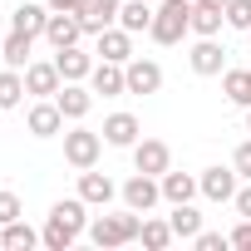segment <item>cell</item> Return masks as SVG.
Returning <instances> with one entry per match:
<instances>
[{
    "mask_svg": "<svg viewBox=\"0 0 251 251\" xmlns=\"http://www.w3.org/2000/svg\"><path fill=\"white\" fill-rule=\"evenodd\" d=\"M84 231H89V202H84V197H64V202L50 207V222H45L40 236H45L50 251H69Z\"/></svg>",
    "mask_w": 251,
    "mask_h": 251,
    "instance_id": "obj_1",
    "label": "cell"
},
{
    "mask_svg": "<svg viewBox=\"0 0 251 251\" xmlns=\"http://www.w3.org/2000/svg\"><path fill=\"white\" fill-rule=\"evenodd\" d=\"M138 231H143V217H138L133 207H128V212H103V217L89 222V241H94L99 251L128 246V241H138Z\"/></svg>",
    "mask_w": 251,
    "mask_h": 251,
    "instance_id": "obj_2",
    "label": "cell"
},
{
    "mask_svg": "<svg viewBox=\"0 0 251 251\" xmlns=\"http://www.w3.org/2000/svg\"><path fill=\"white\" fill-rule=\"evenodd\" d=\"M192 5H197V0H163V5L153 10L148 35H153L158 45H177V40L192 30Z\"/></svg>",
    "mask_w": 251,
    "mask_h": 251,
    "instance_id": "obj_3",
    "label": "cell"
},
{
    "mask_svg": "<svg viewBox=\"0 0 251 251\" xmlns=\"http://www.w3.org/2000/svg\"><path fill=\"white\" fill-rule=\"evenodd\" d=\"M99 153H103V133H89V128H69L64 133V163L69 168H94L99 163Z\"/></svg>",
    "mask_w": 251,
    "mask_h": 251,
    "instance_id": "obj_4",
    "label": "cell"
},
{
    "mask_svg": "<svg viewBox=\"0 0 251 251\" xmlns=\"http://www.w3.org/2000/svg\"><path fill=\"white\" fill-rule=\"evenodd\" d=\"M118 197H123V207H133V212H153L163 202V187H158L153 173H133L128 182L118 187Z\"/></svg>",
    "mask_w": 251,
    "mask_h": 251,
    "instance_id": "obj_5",
    "label": "cell"
},
{
    "mask_svg": "<svg viewBox=\"0 0 251 251\" xmlns=\"http://www.w3.org/2000/svg\"><path fill=\"white\" fill-rule=\"evenodd\" d=\"M133 168L163 177V173L173 168V148H168L163 138H138V143H133Z\"/></svg>",
    "mask_w": 251,
    "mask_h": 251,
    "instance_id": "obj_6",
    "label": "cell"
},
{
    "mask_svg": "<svg viewBox=\"0 0 251 251\" xmlns=\"http://www.w3.org/2000/svg\"><path fill=\"white\" fill-rule=\"evenodd\" d=\"M59 84H64V74H59V64L54 59H30L25 64V94H40V99H54L59 94Z\"/></svg>",
    "mask_w": 251,
    "mask_h": 251,
    "instance_id": "obj_7",
    "label": "cell"
},
{
    "mask_svg": "<svg viewBox=\"0 0 251 251\" xmlns=\"http://www.w3.org/2000/svg\"><path fill=\"white\" fill-rule=\"evenodd\" d=\"M89 89H94V94H103V99L128 94V74H123V64H113V59H99V64H94V74H89Z\"/></svg>",
    "mask_w": 251,
    "mask_h": 251,
    "instance_id": "obj_8",
    "label": "cell"
},
{
    "mask_svg": "<svg viewBox=\"0 0 251 251\" xmlns=\"http://www.w3.org/2000/svg\"><path fill=\"white\" fill-rule=\"evenodd\" d=\"M123 74H128V94H158L163 89V64H153V59H128Z\"/></svg>",
    "mask_w": 251,
    "mask_h": 251,
    "instance_id": "obj_9",
    "label": "cell"
},
{
    "mask_svg": "<svg viewBox=\"0 0 251 251\" xmlns=\"http://www.w3.org/2000/svg\"><path fill=\"white\" fill-rule=\"evenodd\" d=\"M79 35H84V25H79V15H74V10H50L45 40H50L54 50H64V45H79Z\"/></svg>",
    "mask_w": 251,
    "mask_h": 251,
    "instance_id": "obj_10",
    "label": "cell"
},
{
    "mask_svg": "<svg viewBox=\"0 0 251 251\" xmlns=\"http://www.w3.org/2000/svg\"><path fill=\"white\" fill-rule=\"evenodd\" d=\"M187 64H192V74L212 79V74H222V69H226V50H222L217 40H197V45H192V54H187Z\"/></svg>",
    "mask_w": 251,
    "mask_h": 251,
    "instance_id": "obj_11",
    "label": "cell"
},
{
    "mask_svg": "<svg viewBox=\"0 0 251 251\" xmlns=\"http://www.w3.org/2000/svg\"><path fill=\"white\" fill-rule=\"evenodd\" d=\"M54 64H59L64 84H84V79L94 74V54H84L79 45H64V50H54Z\"/></svg>",
    "mask_w": 251,
    "mask_h": 251,
    "instance_id": "obj_12",
    "label": "cell"
},
{
    "mask_svg": "<svg viewBox=\"0 0 251 251\" xmlns=\"http://www.w3.org/2000/svg\"><path fill=\"white\" fill-rule=\"evenodd\" d=\"M197 187H202V197H212V202H231V197H236V168H207V173L197 177Z\"/></svg>",
    "mask_w": 251,
    "mask_h": 251,
    "instance_id": "obj_13",
    "label": "cell"
},
{
    "mask_svg": "<svg viewBox=\"0 0 251 251\" xmlns=\"http://www.w3.org/2000/svg\"><path fill=\"white\" fill-rule=\"evenodd\" d=\"M79 197H84L89 207H108V202L118 197V187H113V177H103V173L84 168V173H79Z\"/></svg>",
    "mask_w": 251,
    "mask_h": 251,
    "instance_id": "obj_14",
    "label": "cell"
},
{
    "mask_svg": "<svg viewBox=\"0 0 251 251\" xmlns=\"http://www.w3.org/2000/svg\"><path fill=\"white\" fill-rule=\"evenodd\" d=\"M94 40H99V54L113 59V64H128V59H133V35L123 30V25H108V30L94 35Z\"/></svg>",
    "mask_w": 251,
    "mask_h": 251,
    "instance_id": "obj_15",
    "label": "cell"
},
{
    "mask_svg": "<svg viewBox=\"0 0 251 251\" xmlns=\"http://www.w3.org/2000/svg\"><path fill=\"white\" fill-rule=\"evenodd\" d=\"M25 123H30V133H35V138H54V133L64 128V113H59V103H54V99H40V103L30 108V118H25Z\"/></svg>",
    "mask_w": 251,
    "mask_h": 251,
    "instance_id": "obj_16",
    "label": "cell"
},
{
    "mask_svg": "<svg viewBox=\"0 0 251 251\" xmlns=\"http://www.w3.org/2000/svg\"><path fill=\"white\" fill-rule=\"evenodd\" d=\"M54 103H59V113H64V118H74V123H79V118L94 108V89H84V84H59Z\"/></svg>",
    "mask_w": 251,
    "mask_h": 251,
    "instance_id": "obj_17",
    "label": "cell"
},
{
    "mask_svg": "<svg viewBox=\"0 0 251 251\" xmlns=\"http://www.w3.org/2000/svg\"><path fill=\"white\" fill-rule=\"evenodd\" d=\"M103 143L133 148V143H138V118H133V113H108V118H103Z\"/></svg>",
    "mask_w": 251,
    "mask_h": 251,
    "instance_id": "obj_18",
    "label": "cell"
},
{
    "mask_svg": "<svg viewBox=\"0 0 251 251\" xmlns=\"http://www.w3.org/2000/svg\"><path fill=\"white\" fill-rule=\"evenodd\" d=\"M158 187H163V202H173V207H177V202H192V197L202 192V187H197V177H187V173H173V168L158 177Z\"/></svg>",
    "mask_w": 251,
    "mask_h": 251,
    "instance_id": "obj_19",
    "label": "cell"
},
{
    "mask_svg": "<svg viewBox=\"0 0 251 251\" xmlns=\"http://www.w3.org/2000/svg\"><path fill=\"white\" fill-rule=\"evenodd\" d=\"M45 25H50V5H15V15H10V30H20V35H45Z\"/></svg>",
    "mask_w": 251,
    "mask_h": 251,
    "instance_id": "obj_20",
    "label": "cell"
},
{
    "mask_svg": "<svg viewBox=\"0 0 251 251\" xmlns=\"http://www.w3.org/2000/svg\"><path fill=\"white\" fill-rule=\"evenodd\" d=\"M30 45H35V35H20V30H10L5 40H0V59H5V69H25L30 64Z\"/></svg>",
    "mask_w": 251,
    "mask_h": 251,
    "instance_id": "obj_21",
    "label": "cell"
},
{
    "mask_svg": "<svg viewBox=\"0 0 251 251\" xmlns=\"http://www.w3.org/2000/svg\"><path fill=\"white\" fill-rule=\"evenodd\" d=\"M40 241H45V236H40L30 222H20V217L5 222V231H0V246H5V251H30V246H40Z\"/></svg>",
    "mask_w": 251,
    "mask_h": 251,
    "instance_id": "obj_22",
    "label": "cell"
},
{
    "mask_svg": "<svg viewBox=\"0 0 251 251\" xmlns=\"http://www.w3.org/2000/svg\"><path fill=\"white\" fill-rule=\"evenodd\" d=\"M113 20H118V5H103V0H89V5L79 10V25H84V35H103Z\"/></svg>",
    "mask_w": 251,
    "mask_h": 251,
    "instance_id": "obj_23",
    "label": "cell"
},
{
    "mask_svg": "<svg viewBox=\"0 0 251 251\" xmlns=\"http://www.w3.org/2000/svg\"><path fill=\"white\" fill-rule=\"evenodd\" d=\"M118 25L128 35H143L153 25V5H148V0H123V5H118Z\"/></svg>",
    "mask_w": 251,
    "mask_h": 251,
    "instance_id": "obj_24",
    "label": "cell"
},
{
    "mask_svg": "<svg viewBox=\"0 0 251 251\" xmlns=\"http://www.w3.org/2000/svg\"><path fill=\"white\" fill-rule=\"evenodd\" d=\"M226 25V10H212V5H192V35L197 40H217Z\"/></svg>",
    "mask_w": 251,
    "mask_h": 251,
    "instance_id": "obj_25",
    "label": "cell"
},
{
    "mask_svg": "<svg viewBox=\"0 0 251 251\" xmlns=\"http://www.w3.org/2000/svg\"><path fill=\"white\" fill-rule=\"evenodd\" d=\"M222 89H226V99H231V103H241V108H251V69H226V79H222Z\"/></svg>",
    "mask_w": 251,
    "mask_h": 251,
    "instance_id": "obj_26",
    "label": "cell"
},
{
    "mask_svg": "<svg viewBox=\"0 0 251 251\" xmlns=\"http://www.w3.org/2000/svg\"><path fill=\"white\" fill-rule=\"evenodd\" d=\"M25 99V79H20V69H0V108H15Z\"/></svg>",
    "mask_w": 251,
    "mask_h": 251,
    "instance_id": "obj_27",
    "label": "cell"
},
{
    "mask_svg": "<svg viewBox=\"0 0 251 251\" xmlns=\"http://www.w3.org/2000/svg\"><path fill=\"white\" fill-rule=\"evenodd\" d=\"M168 222H173V231H177V236H187V241H192V236L202 231V212H192L187 202H177V212H173Z\"/></svg>",
    "mask_w": 251,
    "mask_h": 251,
    "instance_id": "obj_28",
    "label": "cell"
},
{
    "mask_svg": "<svg viewBox=\"0 0 251 251\" xmlns=\"http://www.w3.org/2000/svg\"><path fill=\"white\" fill-rule=\"evenodd\" d=\"M173 236H177V231H173V222H148V217H143V231H138V241H143V246L163 251V246H168Z\"/></svg>",
    "mask_w": 251,
    "mask_h": 251,
    "instance_id": "obj_29",
    "label": "cell"
},
{
    "mask_svg": "<svg viewBox=\"0 0 251 251\" xmlns=\"http://www.w3.org/2000/svg\"><path fill=\"white\" fill-rule=\"evenodd\" d=\"M226 25L251 30V0H226Z\"/></svg>",
    "mask_w": 251,
    "mask_h": 251,
    "instance_id": "obj_30",
    "label": "cell"
},
{
    "mask_svg": "<svg viewBox=\"0 0 251 251\" xmlns=\"http://www.w3.org/2000/svg\"><path fill=\"white\" fill-rule=\"evenodd\" d=\"M231 168H236V177H246V182H251V138H246V143H236Z\"/></svg>",
    "mask_w": 251,
    "mask_h": 251,
    "instance_id": "obj_31",
    "label": "cell"
},
{
    "mask_svg": "<svg viewBox=\"0 0 251 251\" xmlns=\"http://www.w3.org/2000/svg\"><path fill=\"white\" fill-rule=\"evenodd\" d=\"M15 217H20V197L0 187V226H5V222H15Z\"/></svg>",
    "mask_w": 251,
    "mask_h": 251,
    "instance_id": "obj_32",
    "label": "cell"
},
{
    "mask_svg": "<svg viewBox=\"0 0 251 251\" xmlns=\"http://www.w3.org/2000/svg\"><path fill=\"white\" fill-rule=\"evenodd\" d=\"M192 241H197V251H222V246H231V241H226L222 231H197Z\"/></svg>",
    "mask_w": 251,
    "mask_h": 251,
    "instance_id": "obj_33",
    "label": "cell"
},
{
    "mask_svg": "<svg viewBox=\"0 0 251 251\" xmlns=\"http://www.w3.org/2000/svg\"><path fill=\"white\" fill-rule=\"evenodd\" d=\"M226 241H231V246H251V217H241V226H236Z\"/></svg>",
    "mask_w": 251,
    "mask_h": 251,
    "instance_id": "obj_34",
    "label": "cell"
},
{
    "mask_svg": "<svg viewBox=\"0 0 251 251\" xmlns=\"http://www.w3.org/2000/svg\"><path fill=\"white\" fill-rule=\"evenodd\" d=\"M231 202H236V212H241V217H251V182H246V187H236V197H231Z\"/></svg>",
    "mask_w": 251,
    "mask_h": 251,
    "instance_id": "obj_35",
    "label": "cell"
},
{
    "mask_svg": "<svg viewBox=\"0 0 251 251\" xmlns=\"http://www.w3.org/2000/svg\"><path fill=\"white\" fill-rule=\"evenodd\" d=\"M45 5H50V10H74V15H79L89 0H45Z\"/></svg>",
    "mask_w": 251,
    "mask_h": 251,
    "instance_id": "obj_36",
    "label": "cell"
},
{
    "mask_svg": "<svg viewBox=\"0 0 251 251\" xmlns=\"http://www.w3.org/2000/svg\"><path fill=\"white\" fill-rule=\"evenodd\" d=\"M197 5H212V10H226V0H197Z\"/></svg>",
    "mask_w": 251,
    "mask_h": 251,
    "instance_id": "obj_37",
    "label": "cell"
},
{
    "mask_svg": "<svg viewBox=\"0 0 251 251\" xmlns=\"http://www.w3.org/2000/svg\"><path fill=\"white\" fill-rule=\"evenodd\" d=\"M246 133H251V108H246Z\"/></svg>",
    "mask_w": 251,
    "mask_h": 251,
    "instance_id": "obj_38",
    "label": "cell"
},
{
    "mask_svg": "<svg viewBox=\"0 0 251 251\" xmlns=\"http://www.w3.org/2000/svg\"><path fill=\"white\" fill-rule=\"evenodd\" d=\"M103 5H123V0H103Z\"/></svg>",
    "mask_w": 251,
    "mask_h": 251,
    "instance_id": "obj_39",
    "label": "cell"
},
{
    "mask_svg": "<svg viewBox=\"0 0 251 251\" xmlns=\"http://www.w3.org/2000/svg\"><path fill=\"white\" fill-rule=\"evenodd\" d=\"M0 113H5V108H0Z\"/></svg>",
    "mask_w": 251,
    "mask_h": 251,
    "instance_id": "obj_40",
    "label": "cell"
},
{
    "mask_svg": "<svg viewBox=\"0 0 251 251\" xmlns=\"http://www.w3.org/2000/svg\"><path fill=\"white\" fill-rule=\"evenodd\" d=\"M246 35H251V30H246Z\"/></svg>",
    "mask_w": 251,
    "mask_h": 251,
    "instance_id": "obj_41",
    "label": "cell"
}]
</instances>
